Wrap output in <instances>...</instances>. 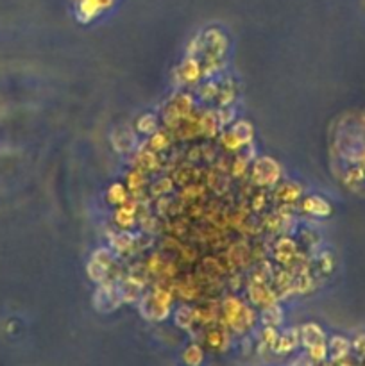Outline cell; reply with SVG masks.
Returning a JSON list of instances; mask_svg holds the SVG:
<instances>
[{"label":"cell","mask_w":365,"mask_h":366,"mask_svg":"<svg viewBox=\"0 0 365 366\" xmlns=\"http://www.w3.org/2000/svg\"><path fill=\"white\" fill-rule=\"evenodd\" d=\"M118 288H120V293H122V300H127V302L138 300L140 295H142V282L133 277L125 279L122 284H118Z\"/></svg>","instance_id":"6"},{"label":"cell","mask_w":365,"mask_h":366,"mask_svg":"<svg viewBox=\"0 0 365 366\" xmlns=\"http://www.w3.org/2000/svg\"><path fill=\"white\" fill-rule=\"evenodd\" d=\"M110 195H115V197L111 198L113 202H125V191L120 184H115V186L110 190Z\"/></svg>","instance_id":"11"},{"label":"cell","mask_w":365,"mask_h":366,"mask_svg":"<svg viewBox=\"0 0 365 366\" xmlns=\"http://www.w3.org/2000/svg\"><path fill=\"white\" fill-rule=\"evenodd\" d=\"M303 209L308 211L310 215H315V216L330 215V205H328L320 197H317V195H313V197H306L305 202H303Z\"/></svg>","instance_id":"7"},{"label":"cell","mask_w":365,"mask_h":366,"mask_svg":"<svg viewBox=\"0 0 365 366\" xmlns=\"http://www.w3.org/2000/svg\"><path fill=\"white\" fill-rule=\"evenodd\" d=\"M168 304H170V295L161 289H156V291L142 296L140 309H142L143 316L151 318V320H163L168 314Z\"/></svg>","instance_id":"1"},{"label":"cell","mask_w":365,"mask_h":366,"mask_svg":"<svg viewBox=\"0 0 365 366\" xmlns=\"http://www.w3.org/2000/svg\"><path fill=\"white\" fill-rule=\"evenodd\" d=\"M111 268H113V256H111V252L106 248H99L90 257L86 271H88L90 279L93 282L102 284V282H108V279H110Z\"/></svg>","instance_id":"3"},{"label":"cell","mask_w":365,"mask_h":366,"mask_svg":"<svg viewBox=\"0 0 365 366\" xmlns=\"http://www.w3.org/2000/svg\"><path fill=\"white\" fill-rule=\"evenodd\" d=\"M281 175L280 165H277L274 159L270 157H262L254 163V168H252V180H254L258 186H270L274 184Z\"/></svg>","instance_id":"4"},{"label":"cell","mask_w":365,"mask_h":366,"mask_svg":"<svg viewBox=\"0 0 365 366\" xmlns=\"http://www.w3.org/2000/svg\"><path fill=\"white\" fill-rule=\"evenodd\" d=\"M281 318H283V314H281V309L277 306H269L263 311V320L270 325H277L281 322Z\"/></svg>","instance_id":"10"},{"label":"cell","mask_w":365,"mask_h":366,"mask_svg":"<svg viewBox=\"0 0 365 366\" xmlns=\"http://www.w3.org/2000/svg\"><path fill=\"white\" fill-rule=\"evenodd\" d=\"M231 134L237 138L238 143H247V141H251V138H252V127L249 125L247 122H238L237 125L233 127Z\"/></svg>","instance_id":"8"},{"label":"cell","mask_w":365,"mask_h":366,"mask_svg":"<svg viewBox=\"0 0 365 366\" xmlns=\"http://www.w3.org/2000/svg\"><path fill=\"white\" fill-rule=\"evenodd\" d=\"M138 130L145 134H153L156 130V117L151 113L143 115V117L138 118Z\"/></svg>","instance_id":"9"},{"label":"cell","mask_w":365,"mask_h":366,"mask_svg":"<svg viewBox=\"0 0 365 366\" xmlns=\"http://www.w3.org/2000/svg\"><path fill=\"white\" fill-rule=\"evenodd\" d=\"M122 302H124V300H122L120 288H118V284H113L111 281L99 284L95 295H93V306H95V309L100 311V313H111V311L117 309Z\"/></svg>","instance_id":"2"},{"label":"cell","mask_w":365,"mask_h":366,"mask_svg":"<svg viewBox=\"0 0 365 366\" xmlns=\"http://www.w3.org/2000/svg\"><path fill=\"white\" fill-rule=\"evenodd\" d=\"M111 143H113L115 150L120 152V154H125V152H131L133 148H135L136 136L131 129H127V127H125V129L124 127H120V129L115 130L113 136H111Z\"/></svg>","instance_id":"5"}]
</instances>
